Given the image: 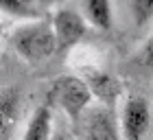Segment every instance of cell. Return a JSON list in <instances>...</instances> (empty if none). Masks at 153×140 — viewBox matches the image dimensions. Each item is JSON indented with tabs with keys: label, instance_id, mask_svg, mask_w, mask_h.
<instances>
[{
	"label": "cell",
	"instance_id": "6da1fadb",
	"mask_svg": "<svg viewBox=\"0 0 153 140\" xmlns=\"http://www.w3.org/2000/svg\"><path fill=\"white\" fill-rule=\"evenodd\" d=\"M16 53L22 59L31 61V64H39V61L51 59L57 53V42H55V33L48 24H29L16 31L11 39Z\"/></svg>",
	"mask_w": 153,
	"mask_h": 140
},
{
	"label": "cell",
	"instance_id": "7a4b0ae2",
	"mask_svg": "<svg viewBox=\"0 0 153 140\" xmlns=\"http://www.w3.org/2000/svg\"><path fill=\"white\" fill-rule=\"evenodd\" d=\"M90 99H92L90 86L85 81L76 79V77H59V79L53 83L51 101L57 103L72 121H76V118L83 114V109L88 107Z\"/></svg>",
	"mask_w": 153,
	"mask_h": 140
},
{
	"label": "cell",
	"instance_id": "3957f363",
	"mask_svg": "<svg viewBox=\"0 0 153 140\" xmlns=\"http://www.w3.org/2000/svg\"><path fill=\"white\" fill-rule=\"evenodd\" d=\"M151 125V109L142 96H131L123 107V136L125 140H142Z\"/></svg>",
	"mask_w": 153,
	"mask_h": 140
},
{
	"label": "cell",
	"instance_id": "277c9868",
	"mask_svg": "<svg viewBox=\"0 0 153 140\" xmlns=\"http://www.w3.org/2000/svg\"><path fill=\"white\" fill-rule=\"evenodd\" d=\"M53 33H55V42H57V51H66V48L74 46L76 42H81V37L85 35V20H83L76 11L70 9H61L55 13L53 18Z\"/></svg>",
	"mask_w": 153,
	"mask_h": 140
},
{
	"label": "cell",
	"instance_id": "5b68a950",
	"mask_svg": "<svg viewBox=\"0 0 153 140\" xmlns=\"http://www.w3.org/2000/svg\"><path fill=\"white\" fill-rule=\"evenodd\" d=\"M20 101L22 96L16 88L0 90V140H9L20 118Z\"/></svg>",
	"mask_w": 153,
	"mask_h": 140
},
{
	"label": "cell",
	"instance_id": "8992f818",
	"mask_svg": "<svg viewBox=\"0 0 153 140\" xmlns=\"http://www.w3.org/2000/svg\"><path fill=\"white\" fill-rule=\"evenodd\" d=\"M85 140H120L114 116L107 109H94L85 123Z\"/></svg>",
	"mask_w": 153,
	"mask_h": 140
},
{
	"label": "cell",
	"instance_id": "52a82bcc",
	"mask_svg": "<svg viewBox=\"0 0 153 140\" xmlns=\"http://www.w3.org/2000/svg\"><path fill=\"white\" fill-rule=\"evenodd\" d=\"M53 136V114L48 105H42L33 112L24 131V140H51Z\"/></svg>",
	"mask_w": 153,
	"mask_h": 140
},
{
	"label": "cell",
	"instance_id": "ba28073f",
	"mask_svg": "<svg viewBox=\"0 0 153 140\" xmlns=\"http://www.w3.org/2000/svg\"><path fill=\"white\" fill-rule=\"evenodd\" d=\"M85 13H88V20L96 29L101 31L112 29L114 13H112V2L109 0H85Z\"/></svg>",
	"mask_w": 153,
	"mask_h": 140
},
{
	"label": "cell",
	"instance_id": "9c48e42d",
	"mask_svg": "<svg viewBox=\"0 0 153 140\" xmlns=\"http://www.w3.org/2000/svg\"><path fill=\"white\" fill-rule=\"evenodd\" d=\"M0 9L4 13H11V16H22V18H29L33 16V7H31V0H0Z\"/></svg>",
	"mask_w": 153,
	"mask_h": 140
},
{
	"label": "cell",
	"instance_id": "30bf717a",
	"mask_svg": "<svg viewBox=\"0 0 153 140\" xmlns=\"http://www.w3.org/2000/svg\"><path fill=\"white\" fill-rule=\"evenodd\" d=\"M134 18L136 24H144L149 18H153V0H134Z\"/></svg>",
	"mask_w": 153,
	"mask_h": 140
},
{
	"label": "cell",
	"instance_id": "8fae6325",
	"mask_svg": "<svg viewBox=\"0 0 153 140\" xmlns=\"http://www.w3.org/2000/svg\"><path fill=\"white\" fill-rule=\"evenodd\" d=\"M90 92H96L101 94L103 99H107V96H112L116 90H114V83L107 79V77H99V79H94L90 83Z\"/></svg>",
	"mask_w": 153,
	"mask_h": 140
},
{
	"label": "cell",
	"instance_id": "7c38bea8",
	"mask_svg": "<svg viewBox=\"0 0 153 140\" xmlns=\"http://www.w3.org/2000/svg\"><path fill=\"white\" fill-rule=\"evenodd\" d=\"M142 61L147 66H153V35L149 37L147 46H144V51H142Z\"/></svg>",
	"mask_w": 153,
	"mask_h": 140
},
{
	"label": "cell",
	"instance_id": "4fadbf2b",
	"mask_svg": "<svg viewBox=\"0 0 153 140\" xmlns=\"http://www.w3.org/2000/svg\"><path fill=\"white\" fill-rule=\"evenodd\" d=\"M51 140H66V138L61 136V134H57V136H51Z\"/></svg>",
	"mask_w": 153,
	"mask_h": 140
},
{
	"label": "cell",
	"instance_id": "5bb4252c",
	"mask_svg": "<svg viewBox=\"0 0 153 140\" xmlns=\"http://www.w3.org/2000/svg\"><path fill=\"white\" fill-rule=\"evenodd\" d=\"M39 2H44V4H53V2H57V0H39Z\"/></svg>",
	"mask_w": 153,
	"mask_h": 140
},
{
	"label": "cell",
	"instance_id": "9a60e30c",
	"mask_svg": "<svg viewBox=\"0 0 153 140\" xmlns=\"http://www.w3.org/2000/svg\"><path fill=\"white\" fill-rule=\"evenodd\" d=\"M0 33H2V22H0Z\"/></svg>",
	"mask_w": 153,
	"mask_h": 140
}]
</instances>
